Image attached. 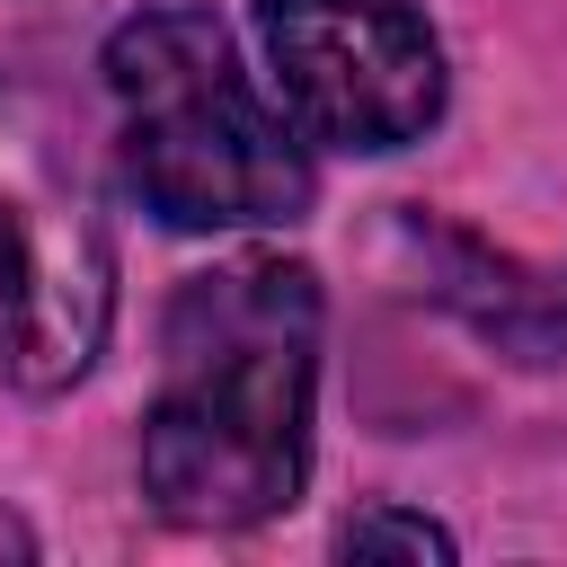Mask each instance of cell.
I'll list each match as a JSON object with an SVG mask.
<instances>
[{"mask_svg":"<svg viewBox=\"0 0 567 567\" xmlns=\"http://www.w3.org/2000/svg\"><path fill=\"white\" fill-rule=\"evenodd\" d=\"M0 549H9V558H35V532H27V523H9V514H0Z\"/></svg>","mask_w":567,"mask_h":567,"instance_id":"cell-7","label":"cell"},{"mask_svg":"<svg viewBox=\"0 0 567 567\" xmlns=\"http://www.w3.org/2000/svg\"><path fill=\"white\" fill-rule=\"evenodd\" d=\"M319 275L301 257H221L168 292L159 390L142 408V496L186 532H248L310 478Z\"/></svg>","mask_w":567,"mask_h":567,"instance_id":"cell-1","label":"cell"},{"mask_svg":"<svg viewBox=\"0 0 567 567\" xmlns=\"http://www.w3.org/2000/svg\"><path fill=\"white\" fill-rule=\"evenodd\" d=\"M337 549L346 558H452L461 540L434 523V514H408V505H363V514H346L337 523Z\"/></svg>","mask_w":567,"mask_h":567,"instance_id":"cell-6","label":"cell"},{"mask_svg":"<svg viewBox=\"0 0 567 567\" xmlns=\"http://www.w3.org/2000/svg\"><path fill=\"white\" fill-rule=\"evenodd\" d=\"M416 239L434 248L425 292H434L443 310H461L478 337H496V346L523 354V363H558V354H567V266H558V275H532V266L487 257L478 239H461V230H443V221H416Z\"/></svg>","mask_w":567,"mask_h":567,"instance_id":"cell-5","label":"cell"},{"mask_svg":"<svg viewBox=\"0 0 567 567\" xmlns=\"http://www.w3.org/2000/svg\"><path fill=\"white\" fill-rule=\"evenodd\" d=\"M284 115L328 151H408L443 115V44L408 0H257Z\"/></svg>","mask_w":567,"mask_h":567,"instance_id":"cell-4","label":"cell"},{"mask_svg":"<svg viewBox=\"0 0 567 567\" xmlns=\"http://www.w3.org/2000/svg\"><path fill=\"white\" fill-rule=\"evenodd\" d=\"M106 97H115V159L142 213L168 230H284L310 213L319 168L310 133L257 97L239 71V44L213 9L195 0H151L133 9L106 53Z\"/></svg>","mask_w":567,"mask_h":567,"instance_id":"cell-2","label":"cell"},{"mask_svg":"<svg viewBox=\"0 0 567 567\" xmlns=\"http://www.w3.org/2000/svg\"><path fill=\"white\" fill-rule=\"evenodd\" d=\"M115 328V239L44 89L0 71V381L71 390Z\"/></svg>","mask_w":567,"mask_h":567,"instance_id":"cell-3","label":"cell"}]
</instances>
